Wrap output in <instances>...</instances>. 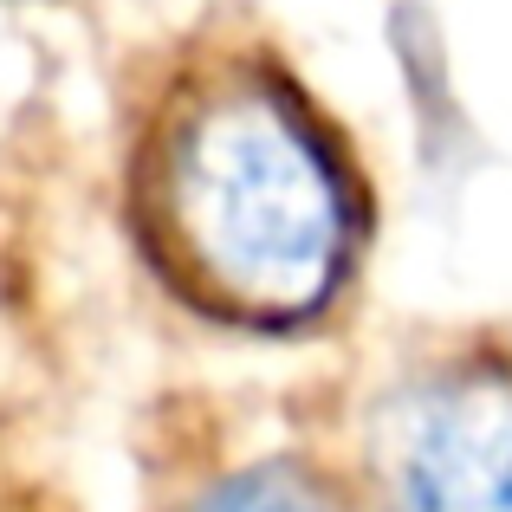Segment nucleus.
Segmentation results:
<instances>
[{
	"label": "nucleus",
	"instance_id": "obj_1",
	"mask_svg": "<svg viewBox=\"0 0 512 512\" xmlns=\"http://www.w3.org/2000/svg\"><path fill=\"white\" fill-rule=\"evenodd\" d=\"M156 260L247 325L312 318L357 247V195L273 78H214L169 111L143 182Z\"/></svg>",
	"mask_w": 512,
	"mask_h": 512
},
{
	"label": "nucleus",
	"instance_id": "obj_2",
	"mask_svg": "<svg viewBox=\"0 0 512 512\" xmlns=\"http://www.w3.org/2000/svg\"><path fill=\"white\" fill-rule=\"evenodd\" d=\"M402 512H512V376L454 370L402 435Z\"/></svg>",
	"mask_w": 512,
	"mask_h": 512
},
{
	"label": "nucleus",
	"instance_id": "obj_3",
	"mask_svg": "<svg viewBox=\"0 0 512 512\" xmlns=\"http://www.w3.org/2000/svg\"><path fill=\"white\" fill-rule=\"evenodd\" d=\"M188 512H338V500L299 467H253V474H234L214 493H201Z\"/></svg>",
	"mask_w": 512,
	"mask_h": 512
}]
</instances>
